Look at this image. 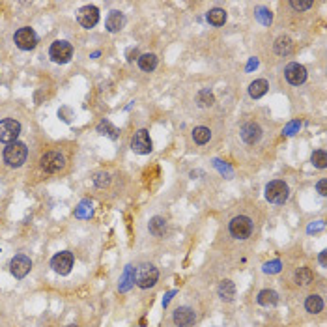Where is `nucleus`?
<instances>
[{"mask_svg": "<svg viewBox=\"0 0 327 327\" xmlns=\"http://www.w3.org/2000/svg\"><path fill=\"white\" fill-rule=\"evenodd\" d=\"M197 103H199V107L206 109V107H211L215 103V98H213V94L209 90H200L197 94Z\"/></svg>", "mask_w": 327, "mask_h": 327, "instance_id": "28", "label": "nucleus"}, {"mask_svg": "<svg viewBox=\"0 0 327 327\" xmlns=\"http://www.w3.org/2000/svg\"><path fill=\"white\" fill-rule=\"evenodd\" d=\"M312 278H314V275H312V271L308 268H299L296 271V284L298 286H307V284L312 282Z\"/></svg>", "mask_w": 327, "mask_h": 327, "instance_id": "26", "label": "nucleus"}, {"mask_svg": "<svg viewBox=\"0 0 327 327\" xmlns=\"http://www.w3.org/2000/svg\"><path fill=\"white\" fill-rule=\"evenodd\" d=\"M21 133V124L13 118H6L0 122V142L11 144L15 142Z\"/></svg>", "mask_w": 327, "mask_h": 327, "instance_id": "8", "label": "nucleus"}, {"mask_svg": "<svg viewBox=\"0 0 327 327\" xmlns=\"http://www.w3.org/2000/svg\"><path fill=\"white\" fill-rule=\"evenodd\" d=\"M252 232V221L247 215H238L230 221V234L236 239H247Z\"/></svg>", "mask_w": 327, "mask_h": 327, "instance_id": "6", "label": "nucleus"}, {"mask_svg": "<svg viewBox=\"0 0 327 327\" xmlns=\"http://www.w3.org/2000/svg\"><path fill=\"white\" fill-rule=\"evenodd\" d=\"M174 294H176V292H170V294H167V298L163 299V307H167V305H169L170 299H172V296H174Z\"/></svg>", "mask_w": 327, "mask_h": 327, "instance_id": "43", "label": "nucleus"}, {"mask_svg": "<svg viewBox=\"0 0 327 327\" xmlns=\"http://www.w3.org/2000/svg\"><path fill=\"white\" fill-rule=\"evenodd\" d=\"M258 303L262 307H275L278 303V294L275 290H262L258 294Z\"/></svg>", "mask_w": 327, "mask_h": 327, "instance_id": "18", "label": "nucleus"}, {"mask_svg": "<svg viewBox=\"0 0 327 327\" xmlns=\"http://www.w3.org/2000/svg\"><path fill=\"white\" fill-rule=\"evenodd\" d=\"M241 139L247 144H256L258 140L262 139V127L254 122H249L241 127Z\"/></svg>", "mask_w": 327, "mask_h": 327, "instance_id": "15", "label": "nucleus"}, {"mask_svg": "<svg viewBox=\"0 0 327 327\" xmlns=\"http://www.w3.org/2000/svg\"><path fill=\"white\" fill-rule=\"evenodd\" d=\"M280 268H282V264H280L278 260H273V262L264 264V273H278Z\"/></svg>", "mask_w": 327, "mask_h": 327, "instance_id": "34", "label": "nucleus"}, {"mask_svg": "<svg viewBox=\"0 0 327 327\" xmlns=\"http://www.w3.org/2000/svg\"><path fill=\"white\" fill-rule=\"evenodd\" d=\"M290 195V189L282 179H273L266 185V199L273 204H284Z\"/></svg>", "mask_w": 327, "mask_h": 327, "instance_id": "3", "label": "nucleus"}, {"mask_svg": "<svg viewBox=\"0 0 327 327\" xmlns=\"http://www.w3.org/2000/svg\"><path fill=\"white\" fill-rule=\"evenodd\" d=\"M26 155H28V150H26V144L23 142H11L4 148V163L11 167V169H19L21 165L26 161Z\"/></svg>", "mask_w": 327, "mask_h": 327, "instance_id": "1", "label": "nucleus"}, {"mask_svg": "<svg viewBox=\"0 0 327 327\" xmlns=\"http://www.w3.org/2000/svg\"><path fill=\"white\" fill-rule=\"evenodd\" d=\"M268 88H269L268 80L258 79V80H254V82H251V84H249V96H251V98H254V100H258V98L266 96Z\"/></svg>", "mask_w": 327, "mask_h": 327, "instance_id": "17", "label": "nucleus"}, {"mask_svg": "<svg viewBox=\"0 0 327 327\" xmlns=\"http://www.w3.org/2000/svg\"><path fill=\"white\" fill-rule=\"evenodd\" d=\"M219 292V298L223 299V301H232L234 296H236V286H234V282L232 280H223L217 288Z\"/></svg>", "mask_w": 327, "mask_h": 327, "instance_id": "20", "label": "nucleus"}, {"mask_svg": "<svg viewBox=\"0 0 327 327\" xmlns=\"http://www.w3.org/2000/svg\"><path fill=\"white\" fill-rule=\"evenodd\" d=\"M206 19H208V23L209 25H213V26H223V25L226 23V11L221 10V8L209 10L208 15H206Z\"/></svg>", "mask_w": 327, "mask_h": 327, "instance_id": "21", "label": "nucleus"}, {"mask_svg": "<svg viewBox=\"0 0 327 327\" xmlns=\"http://www.w3.org/2000/svg\"><path fill=\"white\" fill-rule=\"evenodd\" d=\"M284 77H286L290 84L299 86V84H303L307 80V70H305V66H301L298 62H292V64H288L286 70H284Z\"/></svg>", "mask_w": 327, "mask_h": 327, "instance_id": "11", "label": "nucleus"}, {"mask_svg": "<svg viewBox=\"0 0 327 327\" xmlns=\"http://www.w3.org/2000/svg\"><path fill=\"white\" fill-rule=\"evenodd\" d=\"M40 167L49 174H56L66 167V159L60 151H47L45 155H41Z\"/></svg>", "mask_w": 327, "mask_h": 327, "instance_id": "5", "label": "nucleus"}, {"mask_svg": "<svg viewBox=\"0 0 327 327\" xmlns=\"http://www.w3.org/2000/svg\"><path fill=\"white\" fill-rule=\"evenodd\" d=\"M77 21H79L80 26H84V28H94L98 25V21H100V10L96 6H84L77 13Z\"/></svg>", "mask_w": 327, "mask_h": 327, "instance_id": "13", "label": "nucleus"}, {"mask_svg": "<svg viewBox=\"0 0 327 327\" xmlns=\"http://www.w3.org/2000/svg\"><path fill=\"white\" fill-rule=\"evenodd\" d=\"M320 266H322V268H326V266H327V262H326V251H322V252H320Z\"/></svg>", "mask_w": 327, "mask_h": 327, "instance_id": "42", "label": "nucleus"}, {"mask_svg": "<svg viewBox=\"0 0 327 327\" xmlns=\"http://www.w3.org/2000/svg\"><path fill=\"white\" fill-rule=\"evenodd\" d=\"M66 327H79V326H66Z\"/></svg>", "mask_w": 327, "mask_h": 327, "instance_id": "44", "label": "nucleus"}, {"mask_svg": "<svg viewBox=\"0 0 327 327\" xmlns=\"http://www.w3.org/2000/svg\"><path fill=\"white\" fill-rule=\"evenodd\" d=\"M299 127H301V124H299V122H290L286 127H284V135H294Z\"/></svg>", "mask_w": 327, "mask_h": 327, "instance_id": "36", "label": "nucleus"}, {"mask_svg": "<svg viewBox=\"0 0 327 327\" xmlns=\"http://www.w3.org/2000/svg\"><path fill=\"white\" fill-rule=\"evenodd\" d=\"M98 133H101V135H105V137H109V139H112V140H116L118 139L120 131L110 124L109 120H103V122L98 124Z\"/></svg>", "mask_w": 327, "mask_h": 327, "instance_id": "23", "label": "nucleus"}, {"mask_svg": "<svg viewBox=\"0 0 327 327\" xmlns=\"http://www.w3.org/2000/svg\"><path fill=\"white\" fill-rule=\"evenodd\" d=\"M215 167H217V169L221 170V172H226V174H232V170H230V167H226V165L223 167V161H215Z\"/></svg>", "mask_w": 327, "mask_h": 327, "instance_id": "39", "label": "nucleus"}, {"mask_svg": "<svg viewBox=\"0 0 327 327\" xmlns=\"http://www.w3.org/2000/svg\"><path fill=\"white\" fill-rule=\"evenodd\" d=\"M159 278V271L155 266H151V264H142L137 268L135 271V282H137V286L142 288V290H146V288H151L155 282H157Z\"/></svg>", "mask_w": 327, "mask_h": 327, "instance_id": "2", "label": "nucleus"}, {"mask_svg": "<svg viewBox=\"0 0 327 327\" xmlns=\"http://www.w3.org/2000/svg\"><path fill=\"white\" fill-rule=\"evenodd\" d=\"M256 68H258V58H251V60H249L247 71H252V70H256Z\"/></svg>", "mask_w": 327, "mask_h": 327, "instance_id": "40", "label": "nucleus"}, {"mask_svg": "<svg viewBox=\"0 0 327 327\" xmlns=\"http://www.w3.org/2000/svg\"><path fill=\"white\" fill-rule=\"evenodd\" d=\"M290 6H292L294 10L303 11V10H308V8L312 6V2H310V0H308V2H298V0H294V2H290Z\"/></svg>", "mask_w": 327, "mask_h": 327, "instance_id": "35", "label": "nucleus"}, {"mask_svg": "<svg viewBox=\"0 0 327 327\" xmlns=\"http://www.w3.org/2000/svg\"><path fill=\"white\" fill-rule=\"evenodd\" d=\"M131 150L135 153H140V155H146V153L151 151V139H150L146 129H139L135 133V137L131 140Z\"/></svg>", "mask_w": 327, "mask_h": 327, "instance_id": "9", "label": "nucleus"}, {"mask_svg": "<svg viewBox=\"0 0 327 327\" xmlns=\"http://www.w3.org/2000/svg\"><path fill=\"white\" fill-rule=\"evenodd\" d=\"M256 19L260 21L262 25H271V21H273V15H271V11H269L268 8H258Z\"/></svg>", "mask_w": 327, "mask_h": 327, "instance_id": "32", "label": "nucleus"}, {"mask_svg": "<svg viewBox=\"0 0 327 327\" xmlns=\"http://www.w3.org/2000/svg\"><path fill=\"white\" fill-rule=\"evenodd\" d=\"M107 30L109 32H120V30L124 28V25H126V17H124V13L122 11H118V10H112L109 13V17H107Z\"/></svg>", "mask_w": 327, "mask_h": 327, "instance_id": "16", "label": "nucleus"}, {"mask_svg": "<svg viewBox=\"0 0 327 327\" xmlns=\"http://www.w3.org/2000/svg\"><path fill=\"white\" fill-rule=\"evenodd\" d=\"M305 308H307L310 314H318L324 308V299L320 298V296H308L307 301H305Z\"/></svg>", "mask_w": 327, "mask_h": 327, "instance_id": "25", "label": "nucleus"}, {"mask_svg": "<svg viewBox=\"0 0 327 327\" xmlns=\"http://www.w3.org/2000/svg\"><path fill=\"white\" fill-rule=\"evenodd\" d=\"M324 228H326V223H324V221H318L316 225H310L307 230H308V234H312V232H322Z\"/></svg>", "mask_w": 327, "mask_h": 327, "instance_id": "37", "label": "nucleus"}, {"mask_svg": "<svg viewBox=\"0 0 327 327\" xmlns=\"http://www.w3.org/2000/svg\"><path fill=\"white\" fill-rule=\"evenodd\" d=\"M13 41H15V45L21 50H32L38 45V36H36V32L30 28V26H23V28H19L15 32Z\"/></svg>", "mask_w": 327, "mask_h": 327, "instance_id": "7", "label": "nucleus"}, {"mask_svg": "<svg viewBox=\"0 0 327 327\" xmlns=\"http://www.w3.org/2000/svg\"><path fill=\"white\" fill-rule=\"evenodd\" d=\"M32 269V260L25 254H17L11 258L10 262V271L15 278H23L28 275V271Z\"/></svg>", "mask_w": 327, "mask_h": 327, "instance_id": "10", "label": "nucleus"}, {"mask_svg": "<svg viewBox=\"0 0 327 327\" xmlns=\"http://www.w3.org/2000/svg\"><path fill=\"white\" fill-rule=\"evenodd\" d=\"M139 66L142 71H153L157 68V56L155 54H140L139 58Z\"/></svg>", "mask_w": 327, "mask_h": 327, "instance_id": "22", "label": "nucleus"}, {"mask_svg": "<svg viewBox=\"0 0 327 327\" xmlns=\"http://www.w3.org/2000/svg\"><path fill=\"white\" fill-rule=\"evenodd\" d=\"M49 56L56 64H68L71 60V56H73V47H71V43H68V41L64 40L54 41L49 49Z\"/></svg>", "mask_w": 327, "mask_h": 327, "instance_id": "4", "label": "nucleus"}, {"mask_svg": "<svg viewBox=\"0 0 327 327\" xmlns=\"http://www.w3.org/2000/svg\"><path fill=\"white\" fill-rule=\"evenodd\" d=\"M209 139H211V131H209L208 127H195V131H193V140L197 142V144H206V142H209Z\"/></svg>", "mask_w": 327, "mask_h": 327, "instance_id": "29", "label": "nucleus"}, {"mask_svg": "<svg viewBox=\"0 0 327 327\" xmlns=\"http://www.w3.org/2000/svg\"><path fill=\"white\" fill-rule=\"evenodd\" d=\"M316 189H318V193H320L322 197H326V195H327V179H320V181H318V185H316Z\"/></svg>", "mask_w": 327, "mask_h": 327, "instance_id": "38", "label": "nucleus"}, {"mask_svg": "<svg viewBox=\"0 0 327 327\" xmlns=\"http://www.w3.org/2000/svg\"><path fill=\"white\" fill-rule=\"evenodd\" d=\"M310 161H312V165H314L316 169H326V167H327V155H326V151H324V150H316V151L312 153Z\"/></svg>", "mask_w": 327, "mask_h": 327, "instance_id": "31", "label": "nucleus"}, {"mask_svg": "<svg viewBox=\"0 0 327 327\" xmlns=\"http://www.w3.org/2000/svg\"><path fill=\"white\" fill-rule=\"evenodd\" d=\"M50 268L54 269L60 275H68L73 268V254L70 251H64V252H58L56 256L50 260Z\"/></svg>", "mask_w": 327, "mask_h": 327, "instance_id": "12", "label": "nucleus"}, {"mask_svg": "<svg viewBox=\"0 0 327 327\" xmlns=\"http://www.w3.org/2000/svg\"><path fill=\"white\" fill-rule=\"evenodd\" d=\"M150 234H153V236H163L165 234V230H167V221L163 217H153L150 221Z\"/></svg>", "mask_w": 327, "mask_h": 327, "instance_id": "27", "label": "nucleus"}, {"mask_svg": "<svg viewBox=\"0 0 327 327\" xmlns=\"http://www.w3.org/2000/svg\"><path fill=\"white\" fill-rule=\"evenodd\" d=\"M92 213H94V209H92V202L90 200H82L79 204V208L75 209V217L77 219H90Z\"/></svg>", "mask_w": 327, "mask_h": 327, "instance_id": "30", "label": "nucleus"}, {"mask_svg": "<svg viewBox=\"0 0 327 327\" xmlns=\"http://www.w3.org/2000/svg\"><path fill=\"white\" fill-rule=\"evenodd\" d=\"M133 284H135V271H133L131 266H127L126 271H124V275H122V278H120V292H127Z\"/></svg>", "mask_w": 327, "mask_h": 327, "instance_id": "24", "label": "nucleus"}, {"mask_svg": "<svg viewBox=\"0 0 327 327\" xmlns=\"http://www.w3.org/2000/svg\"><path fill=\"white\" fill-rule=\"evenodd\" d=\"M292 50H294V43H292V40L288 36L277 38V41H275V52H277L278 56H288V54H292Z\"/></svg>", "mask_w": 327, "mask_h": 327, "instance_id": "19", "label": "nucleus"}, {"mask_svg": "<svg viewBox=\"0 0 327 327\" xmlns=\"http://www.w3.org/2000/svg\"><path fill=\"white\" fill-rule=\"evenodd\" d=\"M94 183H96L98 187H105V185H109L110 183V176L107 174V172H98L96 178H94Z\"/></svg>", "mask_w": 327, "mask_h": 327, "instance_id": "33", "label": "nucleus"}, {"mask_svg": "<svg viewBox=\"0 0 327 327\" xmlns=\"http://www.w3.org/2000/svg\"><path fill=\"white\" fill-rule=\"evenodd\" d=\"M137 56H139V50H137V49H129L127 50V60H129V62H133V60L137 58Z\"/></svg>", "mask_w": 327, "mask_h": 327, "instance_id": "41", "label": "nucleus"}, {"mask_svg": "<svg viewBox=\"0 0 327 327\" xmlns=\"http://www.w3.org/2000/svg\"><path fill=\"white\" fill-rule=\"evenodd\" d=\"M174 326L176 327H193L195 326V322H197V314H195V310L189 307H179L174 310Z\"/></svg>", "mask_w": 327, "mask_h": 327, "instance_id": "14", "label": "nucleus"}]
</instances>
